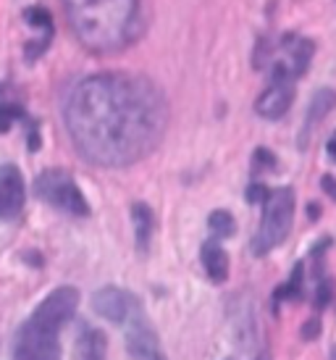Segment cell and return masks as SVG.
<instances>
[{"mask_svg":"<svg viewBox=\"0 0 336 360\" xmlns=\"http://www.w3.org/2000/svg\"><path fill=\"white\" fill-rule=\"evenodd\" d=\"M63 121L74 148L89 163L124 169L160 145L168 105L148 77L108 71L74 84L63 103Z\"/></svg>","mask_w":336,"mask_h":360,"instance_id":"1","label":"cell"},{"mask_svg":"<svg viewBox=\"0 0 336 360\" xmlns=\"http://www.w3.org/2000/svg\"><path fill=\"white\" fill-rule=\"evenodd\" d=\"M77 40L89 53H119L139 34V0H60Z\"/></svg>","mask_w":336,"mask_h":360,"instance_id":"2","label":"cell"},{"mask_svg":"<svg viewBox=\"0 0 336 360\" xmlns=\"http://www.w3.org/2000/svg\"><path fill=\"white\" fill-rule=\"evenodd\" d=\"M316 45L299 34H281L276 42L263 40V53L257 56V66L271 74V82H295L302 77L313 60Z\"/></svg>","mask_w":336,"mask_h":360,"instance_id":"3","label":"cell"},{"mask_svg":"<svg viewBox=\"0 0 336 360\" xmlns=\"http://www.w3.org/2000/svg\"><path fill=\"white\" fill-rule=\"evenodd\" d=\"M292 224H295V190L278 187L268 192V198L263 200V219L252 237V252L266 255L273 248H278L289 237Z\"/></svg>","mask_w":336,"mask_h":360,"instance_id":"4","label":"cell"},{"mask_svg":"<svg viewBox=\"0 0 336 360\" xmlns=\"http://www.w3.org/2000/svg\"><path fill=\"white\" fill-rule=\"evenodd\" d=\"M34 192H37L40 200H45L53 208L63 210V213H71V216H87L89 213L87 198L82 195L79 184H77V179L71 176L69 171H42L40 176L34 179Z\"/></svg>","mask_w":336,"mask_h":360,"instance_id":"5","label":"cell"},{"mask_svg":"<svg viewBox=\"0 0 336 360\" xmlns=\"http://www.w3.org/2000/svg\"><path fill=\"white\" fill-rule=\"evenodd\" d=\"M11 360H60L58 331L45 329L40 323L27 319L13 340V358Z\"/></svg>","mask_w":336,"mask_h":360,"instance_id":"6","label":"cell"},{"mask_svg":"<svg viewBox=\"0 0 336 360\" xmlns=\"http://www.w3.org/2000/svg\"><path fill=\"white\" fill-rule=\"evenodd\" d=\"M124 329H127V350L131 360H168L142 305H137L129 313V319L124 321Z\"/></svg>","mask_w":336,"mask_h":360,"instance_id":"7","label":"cell"},{"mask_svg":"<svg viewBox=\"0 0 336 360\" xmlns=\"http://www.w3.org/2000/svg\"><path fill=\"white\" fill-rule=\"evenodd\" d=\"M77 305H79V292L74 287H58L34 308L30 319L34 323H40V326H45V329H53L60 334V329L74 319Z\"/></svg>","mask_w":336,"mask_h":360,"instance_id":"8","label":"cell"},{"mask_svg":"<svg viewBox=\"0 0 336 360\" xmlns=\"http://www.w3.org/2000/svg\"><path fill=\"white\" fill-rule=\"evenodd\" d=\"M27 202V184L16 166H0V219H16Z\"/></svg>","mask_w":336,"mask_h":360,"instance_id":"9","label":"cell"},{"mask_svg":"<svg viewBox=\"0 0 336 360\" xmlns=\"http://www.w3.org/2000/svg\"><path fill=\"white\" fill-rule=\"evenodd\" d=\"M137 305H139L137 297L129 295L127 290H121V287H103L92 297L95 313L103 316L105 321H110V323H121V326H124V321L129 319V313L137 308Z\"/></svg>","mask_w":336,"mask_h":360,"instance_id":"10","label":"cell"},{"mask_svg":"<svg viewBox=\"0 0 336 360\" xmlns=\"http://www.w3.org/2000/svg\"><path fill=\"white\" fill-rule=\"evenodd\" d=\"M295 103V82H271L266 90L260 92L255 103L257 116L268 121H278Z\"/></svg>","mask_w":336,"mask_h":360,"instance_id":"11","label":"cell"},{"mask_svg":"<svg viewBox=\"0 0 336 360\" xmlns=\"http://www.w3.org/2000/svg\"><path fill=\"white\" fill-rule=\"evenodd\" d=\"M108 352V340L100 329L92 326H82L79 337H77V355L79 360H105Z\"/></svg>","mask_w":336,"mask_h":360,"instance_id":"12","label":"cell"},{"mask_svg":"<svg viewBox=\"0 0 336 360\" xmlns=\"http://www.w3.org/2000/svg\"><path fill=\"white\" fill-rule=\"evenodd\" d=\"M336 105V92L334 90H318L313 98H310V103H307V113H305V129H302V142L310 137V131H313V127H316L321 119H326V113H331Z\"/></svg>","mask_w":336,"mask_h":360,"instance_id":"13","label":"cell"},{"mask_svg":"<svg viewBox=\"0 0 336 360\" xmlns=\"http://www.w3.org/2000/svg\"><path fill=\"white\" fill-rule=\"evenodd\" d=\"M200 258H202V266L208 271V276L213 281H226L228 276V255L226 250L218 245V242H205L202 250H200Z\"/></svg>","mask_w":336,"mask_h":360,"instance_id":"14","label":"cell"},{"mask_svg":"<svg viewBox=\"0 0 336 360\" xmlns=\"http://www.w3.org/2000/svg\"><path fill=\"white\" fill-rule=\"evenodd\" d=\"M131 221H134V240H137V248L145 252L150 248L153 231H155V216H153V210H150L145 202H134Z\"/></svg>","mask_w":336,"mask_h":360,"instance_id":"15","label":"cell"},{"mask_svg":"<svg viewBox=\"0 0 336 360\" xmlns=\"http://www.w3.org/2000/svg\"><path fill=\"white\" fill-rule=\"evenodd\" d=\"M208 226L210 231L216 234V237H221V240H226V237H231L234 234V216L228 213V210H213L208 219Z\"/></svg>","mask_w":336,"mask_h":360,"instance_id":"16","label":"cell"},{"mask_svg":"<svg viewBox=\"0 0 336 360\" xmlns=\"http://www.w3.org/2000/svg\"><path fill=\"white\" fill-rule=\"evenodd\" d=\"M302 271L305 266H297L295 274H292V279L284 284V287H278V300L284 297V300H299L302 297V290H305V284H302Z\"/></svg>","mask_w":336,"mask_h":360,"instance_id":"17","label":"cell"},{"mask_svg":"<svg viewBox=\"0 0 336 360\" xmlns=\"http://www.w3.org/2000/svg\"><path fill=\"white\" fill-rule=\"evenodd\" d=\"M24 119V110L16 103H3L0 105V131H8L13 121Z\"/></svg>","mask_w":336,"mask_h":360,"instance_id":"18","label":"cell"},{"mask_svg":"<svg viewBox=\"0 0 336 360\" xmlns=\"http://www.w3.org/2000/svg\"><path fill=\"white\" fill-rule=\"evenodd\" d=\"M331 281L321 279L318 281V292H316V308H326L328 302H331Z\"/></svg>","mask_w":336,"mask_h":360,"instance_id":"19","label":"cell"},{"mask_svg":"<svg viewBox=\"0 0 336 360\" xmlns=\"http://www.w3.org/2000/svg\"><path fill=\"white\" fill-rule=\"evenodd\" d=\"M273 163H276V158H273V153L271 150H257L255 153V166H252V169H255V174L260 169L266 171V169H273Z\"/></svg>","mask_w":336,"mask_h":360,"instance_id":"20","label":"cell"},{"mask_svg":"<svg viewBox=\"0 0 336 360\" xmlns=\"http://www.w3.org/2000/svg\"><path fill=\"white\" fill-rule=\"evenodd\" d=\"M318 329H321V323H318L316 319L307 321L305 326H302V337H305V340H316V337H318Z\"/></svg>","mask_w":336,"mask_h":360,"instance_id":"21","label":"cell"},{"mask_svg":"<svg viewBox=\"0 0 336 360\" xmlns=\"http://www.w3.org/2000/svg\"><path fill=\"white\" fill-rule=\"evenodd\" d=\"M321 187H323V192H328V195H331V198L336 200V179H334V176H323Z\"/></svg>","mask_w":336,"mask_h":360,"instance_id":"22","label":"cell"},{"mask_svg":"<svg viewBox=\"0 0 336 360\" xmlns=\"http://www.w3.org/2000/svg\"><path fill=\"white\" fill-rule=\"evenodd\" d=\"M326 150H328V155H331V158L336 160V131H334V134H331V137H328V142H326Z\"/></svg>","mask_w":336,"mask_h":360,"instance_id":"23","label":"cell"},{"mask_svg":"<svg viewBox=\"0 0 336 360\" xmlns=\"http://www.w3.org/2000/svg\"><path fill=\"white\" fill-rule=\"evenodd\" d=\"M328 360H336V347L331 350V355H328Z\"/></svg>","mask_w":336,"mask_h":360,"instance_id":"24","label":"cell"},{"mask_svg":"<svg viewBox=\"0 0 336 360\" xmlns=\"http://www.w3.org/2000/svg\"><path fill=\"white\" fill-rule=\"evenodd\" d=\"M257 360H271V358H268V355H260V358H257Z\"/></svg>","mask_w":336,"mask_h":360,"instance_id":"25","label":"cell"}]
</instances>
